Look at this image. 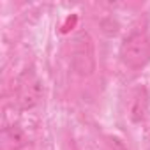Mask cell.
I'll use <instances>...</instances> for the list:
<instances>
[{"label": "cell", "instance_id": "obj_4", "mask_svg": "<svg viewBox=\"0 0 150 150\" xmlns=\"http://www.w3.org/2000/svg\"><path fill=\"white\" fill-rule=\"evenodd\" d=\"M148 92L146 88H138L132 96V101H131V108H129V115H131V120L132 122H141L145 117H146V111H148Z\"/></svg>", "mask_w": 150, "mask_h": 150}, {"label": "cell", "instance_id": "obj_5", "mask_svg": "<svg viewBox=\"0 0 150 150\" xmlns=\"http://www.w3.org/2000/svg\"><path fill=\"white\" fill-rule=\"evenodd\" d=\"M25 132L18 125L6 127L2 131V150H18L25 145Z\"/></svg>", "mask_w": 150, "mask_h": 150}, {"label": "cell", "instance_id": "obj_3", "mask_svg": "<svg viewBox=\"0 0 150 150\" xmlns=\"http://www.w3.org/2000/svg\"><path fill=\"white\" fill-rule=\"evenodd\" d=\"M72 65L81 76H88L96 69V57H94V44L88 34H81L76 39L72 53Z\"/></svg>", "mask_w": 150, "mask_h": 150}, {"label": "cell", "instance_id": "obj_6", "mask_svg": "<svg viewBox=\"0 0 150 150\" xmlns=\"http://www.w3.org/2000/svg\"><path fill=\"white\" fill-rule=\"evenodd\" d=\"M101 150H127V146L117 136H104L101 141Z\"/></svg>", "mask_w": 150, "mask_h": 150}, {"label": "cell", "instance_id": "obj_1", "mask_svg": "<svg viewBox=\"0 0 150 150\" xmlns=\"http://www.w3.org/2000/svg\"><path fill=\"white\" fill-rule=\"evenodd\" d=\"M120 58L131 69L143 67L150 60V39H148V35L141 30L131 32L120 46Z\"/></svg>", "mask_w": 150, "mask_h": 150}, {"label": "cell", "instance_id": "obj_2", "mask_svg": "<svg viewBox=\"0 0 150 150\" xmlns=\"http://www.w3.org/2000/svg\"><path fill=\"white\" fill-rule=\"evenodd\" d=\"M44 94V87L41 78L34 69H27L20 74L16 81V101L21 110H32L35 108Z\"/></svg>", "mask_w": 150, "mask_h": 150}]
</instances>
